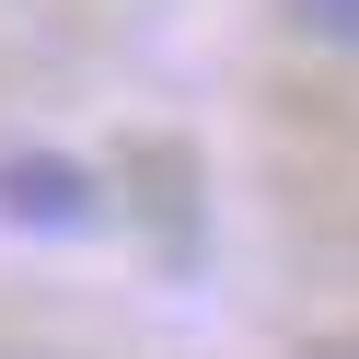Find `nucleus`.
<instances>
[{
	"label": "nucleus",
	"instance_id": "nucleus-2",
	"mask_svg": "<svg viewBox=\"0 0 359 359\" xmlns=\"http://www.w3.org/2000/svg\"><path fill=\"white\" fill-rule=\"evenodd\" d=\"M302 359H359V336H313V348Z\"/></svg>",
	"mask_w": 359,
	"mask_h": 359
},
{
	"label": "nucleus",
	"instance_id": "nucleus-1",
	"mask_svg": "<svg viewBox=\"0 0 359 359\" xmlns=\"http://www.w3.org/2000/svg\"><path fill=\"white\" fill-rule=\"evenodd\" d=\"M290 24H302L313 47H336V58H359V0H290Z\"/></svg>",
	"mask_w": 359,
	"mask_h": 359
}]
</instances>
